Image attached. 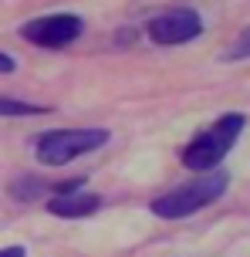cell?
<instances>
[{"label": "cell", "instance_id": "cell-1", "mask_svg": "<svg viewBox=\"0 0 250 257\" xmlns=\"http://www.w3.org/2000/svg\"><path fill=\"white\" fill-rule=\"evenodd\" d=\"M230 186V173L226 169H213V173H203V176H193L189 183H179L172 190L159 193L156 200L149 203V210L156 213L159 220H183L199 213L203 206L216 203L220 196Z\"/></svg>", "mask_w": 250, "mask_h": 257}, {"label": "cell", "instance_id": "cell-2", "mask_svg": "<svg viewBox=\"0 0 250 257\" xmlns=\"http://www.w3.org/2000/svg\"><path fill=\"white\" fill-rule=\"evenodd\" d=\"M247 125V115H240V112H226L213 122L210 128H203L199 136L183 146V153H179V163L186 169H193V173H213V169L220 166V159H223L233 146H237L240 132Z\"/></svg>", "mask_w": 250, "mask_h": 257}, {"label": "cell", "instance_id": "cell-3", "mask_svg": "<svg viewBox=\"0 0 250 257\" xmlns=\"http://www.w3.org/2000/svg\"><path fill=\"white\" fill-rule=\"evenodd\" d=\"M112 139L108 128H51L34 142V156L41 166H65L85 153L102 149Z\"/></svg>", "mask_w": 250, "mask_h": 257}, {"label": "cell", "instance_id": "cell-4", "mask_svg": "<svg viewBox=\"0 0 250 257\" xmlns=\"http://www.w3.org/2000/svg\"><path fill=\"white\" fill-rule=\"evenodd\" d=\"M81 31H85V21L78 14H44V17H34L21 27V38L31 41L34 48L61 51L81 38Z\"/></svg>", "mask_w": 250, "mask_h": 257}, {"label": "cell", "instance_id": "cell-5", "mask_svg": "<svg viewBox=\"0 0 250 257\" xmlns=\"http://www.w3.org/2000/svg\"><path fill=\"white\" fill-rule=\"evenodd\" d=\"M145 34L152 44L159 48H176V44H189L193 38L203 34V17L189 7H172V11L156 14L149 24H145Z\"/></svg>", "mask_w": 250, "mask_h": 257}, {"label": "cell", "instance_id": "cell-6", "mask_svg": "<svg viewBox=\"0 0 250 257\" xmlns=\"http://www.w3.org/2000/svg\"><path fill=\"white\" fill-rule=\"evenodd\" d=\"M102 196L92 190H75V193H54L48 200V213L61 220H78V217H92L95 210H102Z\"/></svg>", "mask_w": 250, "mask_h": 257}, {"label": "cell", "instance_id": "cell-7", "mask_svg": "<svg viewBox=\"0 0 250 257\" xmlns=\"http://www.w3.org/2000/svg\"><path fill=\"white\" fill-rule=\"evenodd\" d=\"M48 190H51V183L38 180V176H21V180H14L11 196H14V200H21V203H34V200H41Z\"/></svg>", "mask_w": 250, "mask_h": 257}, {"label": "cell", "instance_id": "cell-8", "mask_svg": "<svg viewBox=\"0 0 250 257\" xmlns=\"http://www.w3.org/2000/svg\"><path fill=\"white\" fill-rule=\"evenodd\" d=\"M48 105H34L24 98H7L0 95V118H27V115H44Z\"/></svg>", "mask_w": 250, "mask_h": 257}, {"label": "cell", "instance_id": "cell-9", "mask_svg": "<svg viewBox=\"0 0 250 257\" xmlns=\"http://www.w3.org/2000/svg\"><path fill=\"white\" fill-rule=\"evenodd\" d=\"M226 61H237V58H250V27H243L240 31V38L226 48V54H223Z\"/></svg>", "mask_w": 250, "mask_h": 257}, {"label": "cell", "instance_id": "cell-10", "mask_svg": "<svg viewBox=\"0 0 250 257\" xmlns=\"http://www.w3.org/2000/svg\"><path fill=\"white\" fill-rule=\"evenodd\" d=\"M0 257H27V250L21 244H11V247H0Z\"/></svg>", "mask_w": 250, "mask_h": 257}, {"label": "cell", "instance_id": "cell-11", "mask_svg": "<svg viewBox=\"0 0 250 257\" xmlns=\"http://www.w3.org/2000/svg\"><path fill=\"white\" fill-rule=\"evenodd\" d=\"M14 68H17V64H14V58H11V54H4V51H0V75H11Z\"/></svg>", "mask_w": 250, "mask_h": 257}]
</instances>
